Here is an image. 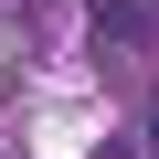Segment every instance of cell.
Returning a JSON list of instances; mask_svg holds the SVG:
<instances>
[{
  "label": "cell",
  "instance_id": "1",
  "mask_svg": "<svg viewBox=\"0 0 159 159\" xmlns=\"http://www.w3.org/2000/svg\"><path fill=\"white\" fill-rule=\"evenodd\" d=\"M159 32V0H96V43H148Z\"/></svg>",
  "mask_w": 159,
  "mask_h": 159
},
{
  "label": "cell",
  "instance_id": "2",
  "mask_svg": "<svg viewBox=\"0 0 159 159\" xmlns=\"http://www.w3.org/2000/svg\"><path fill=\"white\" fill-rule=\"evenodd\" d=\"M148 159H159V106H148Z\"/></svg>",
  "mask_w": 159,
  "mask_h": 159
}]
</instances>
